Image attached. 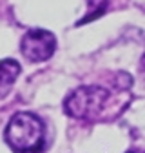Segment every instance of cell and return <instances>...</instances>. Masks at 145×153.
I'll return each mask as SVG.
<instances>
[{
  "label": "cell",
  "instance_id": "obj_1",
  "mask_svg": "<svg viewBox=\"0 0 145 153\" xmlns=\"http://www.w3.org/2000/svg\"><path fill=\"white\" fill-rule=\"evenodd\" d=\"M40 117L20 111L11 117L4 139L15 153H38L45 144V129Z\"/></svg>",
  "mask_w": 145,
  "mask_h": 153
},
{
  "label": "cell",
  "instance_id": "obj_2",
  "mask_svg": "<svg viewBox=\"0 0 145 153\" xmlns=\"http://www.w3.org/2000/svg\"><path fill=\"white\" fill-rule=\"evenodd\" d=\"M109 100V91L102 86H80L64 102V109L69 117L82 120H94L100 117Z\"/></svg>",
  "mask_w": 145,
  "mask_h": 153
},
{
  "label": "cell",
  "instance_id": "obj_3",
  "mask_svg": "<svg viewBox=\"0 0 145 153\" xmlns=\"http://www.w3.org/2000/svg\"><path fill=\"white\" fill-rule=\"evenodd\" d=\"M20 49L29 62H44L51 59L54 49H56V38L51 31L31 29L29 33L24 35Z\"/></svg>",
  "mask_w": 145,
  "mask_h": 153
},
{
  "label": "cell",
  "instance_id": "obj_4",
  "mask_svg": "<svg viewBox=\"0 0 145 153\" xmlns=\"http://www.w3.org/2000/svg\"><path fill=\"white\" fill-rule=\"evenodd\" d=\"M18 75H20V64L16 60L13 59L0 60V100L9 95Z\"/></svg>",
  "mask_w": 145,
  "mask_h": 153
},
{
  "label": "cell",
  "instance_id": "obj_5",
  "mask_svg": "<svg viewBox=\"0 0 145 153\" xmlns=\"http://www.w3.org/2000/svg\"><path fill=\"white\" fill-rule=\"evenodd\" d=\"M127 153H140V151H127Z\"/></svg>",
  "mask_w": 145,
  "mask_h": 153
}]
</instances>
